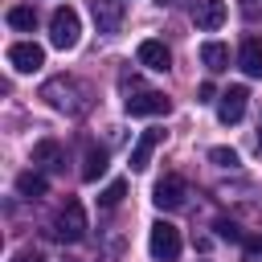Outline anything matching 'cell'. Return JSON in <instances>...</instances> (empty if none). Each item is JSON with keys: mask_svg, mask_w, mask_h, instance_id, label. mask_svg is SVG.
Listing matches in <instances>:
<instances>
[{"mask_svg": "<svg viewBox=\"0 0 262 262\" xmlns=\"http://www.w3.org/2000/svg\"><path fill=\"white\" fill-rule=\"evenodd\" d=\"M78 37H82V20H78V12H74L70 4H66V8H53V16H49V41H53L57 49H74Z\"/></svg>", "mask_w": 262, "mask_h": 262, "instance_id": "1", "label": "cell"}, {"mask_svg": "<svg viewBox=\"0 0 262 262\" xmlns=\"http://www.w3.org/2000/svg\"><path fill=\"white\" fill-rule=\"evenodd\" d=\"M147 250H151L156 262H176L180 258V229L172 221H156L151 237H147Z\"/></svg>", "mask_w": 262, "mask_h": 262, "instance_id": "2", "label": "cell"}, {"mask_svg": "<svg viewBox=\"0 0 262 262\" xmlns=\"http://www.w3.org/2000/svg\"><path fill=\"white\" fill-rule=\"evenodd\" d=\"M53 233H57L61 242H82V237H86V213H82L78 201H66V205H61V213L53 217Z\"/></svg>", "mask_w": 262, "mask_h": 262, "instance_id": "3", "label": "cell"}, {"mask_svg": "<svg viewBox=\"0 0 262 262\" xmlns=\"http://www.w3.org/2000/svg\"><path fill=\"white\" fill-rule=\"evenodd\" d=\"M127 115L131 119H151V115H168V94H160V90H135V94H127Z\"/></svg>", "mask_w": 262, "mask_h": 262, "instance_id": "4", "label": "cell"}, {"mask_svg": "<svg viewBox=\"0 0 262 262\" xmlns=\"http://www.w3.org/2000/svg\"><path fill=\"white\" fill-rule=\"evenodd\" d=\"M184 196H188V184L180 180V176H160L156 180V188H151V201H156V209H180L184 205Z\"/></svg>", "mask_w": 262, "mask_h": 262, "instance_id": "5", "label": "cell"}, {"mask_svg": "<svg viewBox=\"0 0 262 262\" xmlns=\"http://www.w3.org/2000/svg\"><path fill=\"white\" fill-rule=\"evenodd\" d=\"M8 66L20 70V74H33V70L45 66V49H41L37 41H16V45L8 49Z\"/></svg>", "mask_w": 262, "mask_h": 262, "instance_id": "6", "label": "cell"}, {"mask_svg": "<svg viewBox=\"0 0 262 262\" xmlns=\"http://www.w3.org/2000/svg\"><path fill=\"white\" fill-rule=\"evenodd\" d=\"M246 102H250V90L246 86H229L221 98H217V119L229 127V123H237L242 115H246Z\"/></svg>", "mask_w": 262, "mask_h": 262, "instance_id": "7", "label": "cell"}, {"mask_svg": "<svg viewBox=\"0 0 262 262\" xmlns=\"http://www.w3.org/2000/svg\"><path fill=\"white\" fill-rule=\"evenodd\" d=\"M90 12H94L98 33H119V25H123V0H90Z\"/></svg>", "mask_w": 262, "mask_h": 262, "instance_id": "8", "label": "cell"}, {"mask_svg": "<svg viewBox=\"0 0 262 262\" xmlns=\"http://www.w3.org/2000/svg\"><path fill=\"white\" fill-rule=\"evenodd\" d=\"M192 25L196 29H221L225 25V0H196L192 4Z\"/></svg>", "mask_w": 262, "mask_h": 262, "instance_id": "9", "label": "cell"}, {"mask_svg": "<svg viewBox=\"0 0 262 262\" xmlns=\"http://www.w3.org/2000/svg\"><path fill=\"white\" fill-rule=\"evenodd\" d=\"M139 61H143L147 70H156V74H164V70L172 66V53H168V45H164V41H156V37H147V41H139Z\"/></svg>", "mask_w": 262, "mask_h": 262, "instance_id": "10", "label": "cell"}, {"mask_svg": "<svg viewBox=\"0 0 262 262\" xmlns=\"http://www.w3.org/2000/svg\"><path fill=\"white\" fill-rule=\"evenodd\" d=\"M160 139H164V131H143V135L135 139V147H131V168H135V172H143V168L151 164V151L160 147Z\"/></svg>", "mask_w": 262, "mask_h": 262, "instance_id": "11", "label": "cell"}, {"mask_svg": "<svg viewBox=\"0 0 262 262\" xmlns=\"http://www.w3.org/2000/svg\"><path fill=\"white\" fill-rule=\"evenodd\" d=\"M237 66H242L250 78H262V37H246V41H242Z\"/></svg>", "mask_w": 262, "mask_h": 262, "instance_id": "12", "label": "cell"}, {"mask_svg": "<svg viewBox=\"0 0 262 262\" xmlns=\"http://www.w3.org/2000/svg\"><path fill=\"white\" fill-rule=\"evenodd\" d=\"M201 61H205V70H213V74L229 70V45H221V41H205V45H201Z\"/></svg>", "mask_w": 262, "mask_h": 262, "instance_id": "13", "label": "cell"}, {"mask_svg": "<svg viewBox=\"0 0 262 262\" xmlns=\"http://www.w3.org/2000/svg\"><path fill=\"white\" fill-rule=\"evenodd\" d=\"M33 164H41V168L57 172V168H66V156H61V147H57L53 139H41V143L33 147Z\"/></svg>", "mask_w": 262, "mask_h": 262, "instance_id": "14", "label": "cell"}, {"mask_svg": "<svg viewBox=\"0 0 262 262\" xmlns=\"http://www.w3.org/2000/svg\"><path fill=\"white\" fill-rule=\"evenodd\" d=\"M106 172V147H86V160H82V180H98Z\"/></svg>", "mask_w": 262, "mask_h": 262, "instance_id": "15", "label": "cell"}, {"mask_svg": "<svg viewBox=\"0 0 262 262\" xmlns=\"http://www.w3.org/2000/svg\"><path fill=\"white\" fill-rule=\"evenodd\" d=\"M45 188H49V184H45L41 172H20V176H16V192L29 196V201H33V196H45Z\"/></svg>", "mask_w": 262, "mask_h": 262, "instance_id": "16", "label": "cell"}, {"mask_svg": "<svg viewBox=\"0 0 262 262\" xmlns=\"http://www.w3.org/2000/svg\"><path fill=\"white\" fill-rule=\"evenodd\" d=\"M8 25H12V29L33 33V29H37V12H33L29 4H12V8H8Z\"/></svg>", "mask_w": 262, "mask_h": 262, "instance_id": "17", "label": "cell"}, {"mask_svg": "<svg viewBox=\"0 0 262 262\" xmlns=\"http://www.w3.org/2000/svg\"><path fill=\"white\" fill-rule=\"evenodd\" d=\"M123 196H127V180H111V184L102 188V196H98V205H102V209H115V205H119Z\"/></svg>", "mask_w": 262, "mask_h": 262, "instance_id": "18", "label": "cell"}, {"mask_svg": "<svg viewBox=\"0 0 262 262\" xmlns=\"http://www.w3.org/2000/svg\"><path fill=\"white\" fill-rule=\"evenodd\" d=\"M209 160H213L217 168H233V164H237V151H229V147H213Z\"/></svg>", "mask_w": 262, "mask_h": 262, "instance_id": "19", "label": "cell"}, {"mask_svg": "<svg viewBox=\"0 0 262 262\" xmlns=\"http://www.w3.org/2000/svg\"><path fill=\"white\" fill-rule=\"evenodd\" d=\"M217 233H221V237H225V242H242V237H246V233H242V229H237V225H233V221H225V217H221V221H217Z\"/></svg>", "mask_w": 262, "mask_h": 262, "instance_id": "20", "label": "cell"}, {"mask_svg": "<svg viewBox=\"0 0 262 262\" xmlns=\"http://www.w3.org/2000/svg\"><path fill=\"white\" fill-rule=\"evenodd\" d=\"M242 246H246V258H262V237L258 233H246Z\"/></svg>", "mask_w": 262, "mask_h": 262, "instance_id": "21", "label": "cell"}, {"mask_svg": "<svg viewBox=\"0 0 262 262\" xmlns=\"http://www.w3.org/2000/svg\"><path fill=\"white\" fill-rule=\"evenodd\" d=\"M213 98H221L217 86H213V82H201V86H196V102H213Z\"/></svg>", "mask_w": 262, "mask_h": 262, "instance_id": "22", "label": "cell"}, {"mask_svg": "<svg viewBox=\"0 0 262 262\" xmlns=\"http://www.w3.org/2000/svg\"><path fill=\"white\" fill-rule=\"evenodd\" d=\"M12 262H45V254H41V250H20Z\"/></svg>", "mask_w": 262, "mask_h": 262, "instance_id": "23", "label": "cell"}, {"mask_svg": "<svg viewBox=\"0 0 262 262\" xmlns=\"http://www.w3.org/2000/svg\"><path fill=\"white\" fill-rule=\"evenodd\" d=\"M160 4H176V0H160Z\"/></svg>", "mask_w": 262, "mask_h": 262, "instance_id": "24", "label": "cell"}]
</instances>
